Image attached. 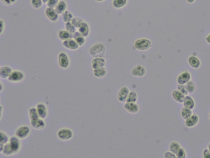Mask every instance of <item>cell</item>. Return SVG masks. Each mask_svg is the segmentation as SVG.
Segmentation results:
<instances>
[{
    "instance_id": "6da1fadb",
    "label": "cell",
    "mask_w": 210,
    "mask_h": 158,
    "mask_svg": "<svg viewBox=\"0 0 210 158\" xmlns=\"http://www.w3.org/2000/svg\"><path fill=\"white\" fill-rule=\"evenodd\" d=\"M105 47L103 44L98 43L92 46L90 49V53L95 58H101L105 54Z\"/></svg>"
},
{
    "instance_id": "7a4b0ae2",
    "label": "cell",
    "mask_w": 210,
    "mask_h": 158,
    "mask_svg": "<svg viewBox=\"0 0 210 158\" xmlns=\"http://www.w3.org/2000/svg\"><path fill=\"white\" fill-rule=\"evenodd\" d=\"M58 138L62 140H70L73 136V133L68 128H62L59 129L57 133Z\"/></svg>"
},
{
    "instance_id": "3957f363",
    "label": "cell",
    "mask_w": 210,
    "mask_h": 158,
    "mask_svg": "<svg viewBox=\"0 0 210 158\" xmlns=\"http://www.w3.org/2000/svg\"><path fill=\"white\" fill-rule=\"evenodd\" d=\"M151 45V41L147 39H140L137 40L135 43L136 48L141 51L146 50L150 48Z\"/></svg>"
},
{
    "instance_id": "277c9868",
    "label": "cell",
    "mask_w": 210,
    "mask_h": 158,
    "mask_svg": "<svg viewBox=\"0 0 210 158\" xmlns=\"http://www.w3.org/2000/svg\"><path fill=\"white\" fill-rule=\"evenodd\" d=\"M124 107L126 111L130 114H136L139 110V106L136 103L126 102Z\"/></svg>"
},
{
    "instance_id": "5b68a950",
    "label": "cell",
    "mask_w": 210,
    "mask_h": 158,
    "mask_svg": "<svg viewBox=\"0 0 210 158\" xmlns=\"http://www.w3.org/2000/svg\"><path fill=\"white\" fill-rule=\"evenodd\" d=\"M30 129L26 126H21L18 128L15 132V135L19 139H24L29 135Z\"/></svg>"
},
{
    "instance_id": "8992f818",
    "label": "cell",
    "mask_w": 210,
    "mask_h": 158,
    "mask_svg": "<svg viewBox=\"0 0 210 158\" xmlns=\"http://www.w3.org/2000/svg\"><path fill=\"white\" fill-rule=\"evenodd\" d=\"M129 89L127 87H123L119 90L117 94V99L121 103H126L129 94Z\"/></svg>"
},
{
    "instance_id": "52a82bcc",
    "label": "cell",
    "mask_w": 210,
    "mask_h": 158,
    "mask_svg": "<svg viewBox=\"0 0 210 158\" xmlns=\"http://www.w3.org/2000/svg\"><path fill=\"white\" fill-rule=\"evenodd\" d=\"M19 139L16 136H13L10 138L8 142L14 153L17 152L20 149V142Z\"/></svg>"
},
{
    "instance_id": "ba28073f",
    "label": "cell",
    "mask_w": 210,
    "mask_h": 158,
    "mask_svg": "<svg viewBox=\"0 0 210 158\" xmlns=\"http://www.w3.org/2000/svg\"><path fill=\"white\" fill-rule=\"evenodd\" d=\"M24 77V74L21 72L15 70L12 72L8 78V80L10 82H18L21 81Z\"/></svg>"
},
{
    "instance_id": "9c48e42d",
    "label": "cell",
    "mask_w": 210,
    "mask_h": 158,
    "mask_svg": "<svg viewBox=\"0 0 210 158\" xmlns=\"http://www.w3.org/2000/svg\"><path fill=\"white\" fill-rule=\"evenodd\" d=\"M31 124L35 129L41 130L45 126L44 121L40 118L31 120Z\"/></svg>"
},
{
    "instance_id": "30bf717a",
    "label": "cell",
    "mask_w": 210,
    "mask_h": 158,
    "mask_svg": "<svg viewBox=\"0 0 210 158\" xmlns=\"http://www.w3.org/2000/svg\"><path fill=\"white\" fill-rule=\"evenodd\" d=\"M59 66L63 69H67L69 65V60L67 55L64 53L59 54L58 57Z\"/></svg>"
},
{
    "instance_id": "8fae6325",
    "label": "cell",
    "mask_w": 210,
    "mask_h": 158,
    "mask_svg": "<svg viewBox=\"0 0 210 158\" xmlns=\"http://www.w3.org/2000/svg\"><path fill=\"white\" fill-rule=\"evenodd\" d=\"M191 78L190 73L188 72L183 73L178 78L177 82L179 85H185L189 82Z\"/></svg>"
},
{
    "instance_id": "7c38bea8",
    "label": "cell",
    "mask_w": 210,
    "mask_h": 158,
    "mask_svg": "<svg viewBox=\"0 0 210 158\" xmlns=\"http://www.w3.org/2000/svg\"><path fill=\"white\" fill-rule=\"evenodd\" d=\"M146 70L145 68L141 65H137L132 70L133 76L137 77H142L145 75Z\"/></svg>"
},
{
    "instance_id": "4fadbf2b",
    "label": "cell",
    "mask_w": 210,
    "mask_h": 158,
    "mask_svg": "<svg viewBox=\"0 0 210 158\" xmlns=\"http://www.w3.org/2000/svg\"><path fill=\"white\" fill-rule=\"evenodd\" d=\"M105 60L102 58H95L92 61V67L94 69L105 67Z\"/></svg>"
},
{
    "instance_id": "5bb4252c",
    "label": "cell",
    "mask_w": 210,
    "mask_h": 158,
    "mask_svg": "<svg viewBox=\"0 0 210 158\" xmlns=\"http://www.w3.org/2000/svg\"><path fill=\"white\" fill-rule=\"evenodd\" d=\"M45 13L47 18L52 21H55L58 19V13L53 8L48 7L46 10Z\"/></svg>"
},
{
    "instance_id": "9a60e30c",
    "label": "cell",
    "mask_w": 210,
    "mask_h": 158,
    "mask_svg": "<svg viewBox=\"0 0 210 158\" xmlns=\"http://www.w3.org/2000/svg\"><path fill=\"white\" fill-rule=\"evenodd\" d=\"M64 47L71 49H76L78 48L79 45L74 40L72 39L65 40L63 42Z\"/></svg>"
},
{
    "instance_id": "2e32d148",
    "label": "cell",
    "mask_w": 210,
    "mask_h": 158,
    "mask_svg": "<svg viewBox=\"0 0 210 158\" xmlns=\"http://www.w3.org/2000/svg\"><path fill=\"white\" fill-rule=\"evenodd\" d=\"M37 113L40 118L41 119H44L47 115V108L42 103H39L36 106Z\"/></svg>"
},
{
    "instance_id": "e0dca14e",
    "label": "cell",
    "mask_w": 210,
    "mask_h": 158,
    "mask_svg": "<svg viewBox=\"0 0 210 158\" xmlns=\"http://www.w3.org/2000/svg\"><path fill=\"white\" fill-rule=\"evenodd\" d=\"M198 121V117L197 115L193 114L189 118L187 119L185 121V124L188 127H192L197 124Z\"/></svg>"
},
{
    "instance_id": "ac0fdd59",
    "label": "cell",
    "mask_w": 210,
    "mask_h": 158,
    "mask_svg": "<svg viewBox=\"0 0 210 158\" xmlns=\"http://www.w3.org/2000/svg\"><path fill=\"white\" fill-rule=\"evenodd\" d=\"M12 72L11 68L9 66L2 67L0 69V77L2 78H7L9 77Z\"/></svg>"
},
{
    "instance_id": "d6986e66",
    "label": "cell",
    "mask_w": 210,
    "mask_h": 158,
    "mask_svg": "<svg viewBox=\"0 0 210 158\" xmlns=\"http://www.w3.org/2000/svg\"><path fill=\"white\" fill-rule=\"evenodd\" d=\"M185 95L178 90H175L172 92V97L174 100L179 103H182L185 98Z\"/></svg>"
},
{
    "instance_id": "ffe728a7",
    "label": "cell",
    "mask_w": 210,
    "mask_h": 158,
    "mask_svg": "<svg viewBox=\"0 0 210 158\" xmlns=\"http://www.w3.org/2000/svg\"><path fill=\"white\" fill-rule=\"evenodd\" d=\"M184 107L192 110L195 107V102L193 98L189 96H187L184 98Z\"/></svg>"
},
{
    "instance_id": "44dd1931",
    "label": "cell",
    "mask_w": 210,
    "mask_h": 158,
    "mask_svg": "<svg viewBox=\"0 0 210 158\" xmlns=\"http://www.w3.org/2000/svg\"><path fill=\"white\" fill-rule=\"evenodd\" d=\"M107 70L105 67L94 69L93 73L96 77L101 78L105 77L107 75Z\"/></svg>"
},
{
    "instance_id": "7402d4cb",
    "label": "cell",
    "mask_w": 210,
    "mask_h": 158,
    "mask_svg": "<svg viewBox=\"0 0 210 158\" xmlns=\"http://www.w3.org/2000/svg\"><path fill=\"white\" fill-rule=\"evenodd\" d=\"M58 36L60 39L67 40L73 38V34L67 31H62L59 32Z\"/></svg>"
},
{
    "instance_id": "603a6c76",
    "label": "cell",
    "mask_w": 210,
    "mask_h": 158,
    "mask_svg": "<svg viewBox=\"0 0 210 158\" xmlns=\"http://www.w3.org/2000/svg\"><path fill=\"white\" fill-rule=\"evenodd\" d=\"M79 32L84 36L86 37L88 36L89 32V28L87 23L83 22L78 28Z\"/></svg>"
},
{
    "instance_id": "cb8c5ba5",
    "label": "cell",
    "mask_w": 210,
    "mask_h": 158,
    "mask_svg": "<svg viewBox=\"0 0 210 158\" xmlns=\"http://www.w3.org/2000/svg\"><path fill=\"white\" fill-rule=\"evenodd\" d=\"M73 38L80 46L84 43V37L79 32H75L73 34Z\"/></svg>"
},
{
    "instance_id": "d4e9b609",
    "label": "cell",
    "mask_w": 210,
    "mask_h": 158,
    "mask_svg": "<svg viewBox=\"0 0 210 158\" xmlns=\"http://www.w3.org/2000/svg\"><path fill=\"white\" fill-rule=\"evenodd\" d=\"M189 62L190 66L195 69H197L200 66V61L196 57L193 56L190 57L189 59Z\"/></svg>"
},
{
    "instance_id": "484cf974",
    "label": "cell",
    "mask_w": 210,
    "mask_h": 158,
    "mask_svg": "<svg viewBox=\"0 0 210 158\" xmlns=\"http://www.w3.org/2000/svg\"><path fill=\"white\" fill-rule=\"evenodd\" d=\"M67 5L66 3L63 1L59 2L57 5L55 6V9L56 11L58 14H62L65 11L66 9Z\"/></svg>"
},
{
    "instance_id": "4316f807",
    "label": "cell",
    "mask_w": 210,
    "mask_h": 158,
    "mask_svg": "<svg viewBox=\"0 0 210 158\" xmlns=\"http://www.w3.org/2000/svg\"><path fill=\"white\" fill-rule=\"evenodd\" d=\"M138 99V93L135 91H132L130 92L127 97L126 102H133L136 103Z\"/></svg>"
},
{
    "instance_id": "83f0119b",
    "label": "cell",
    "mask_w": 210,
    "mask_h": 158,
    "mask_svg": "<svg viewBox=\"0 0 210 158\" xmlns=\"http://www.w3.org/2000/svg\"><path fill=\"white\" fill-rule=\"evenodd\" d=\"M2 152L5 155L7 156L12 155L14 154L13 149L11 148L9 143L4 144Z\"/></svg>"
},
{
    "instance_id": "f1b7e54d",
    "label": "cell",
    "mask_w": 210,
    "mask_h": 158,
    "mask_svg": "<svg viewBox=\"0 0 210 158\" xmlns=\"http://www.w3.org/2000/svg\"><path fill=\"white\" fill-rule=\"evenodd\" d=\"M181 148V147L180 145L178 143L176 142H172L169 145L170 151L172 152L175 155Z\"/></svg>"
},
{
    "instance_id": "f546056e",
    "label": "cell",
    "mask_w": 210,
    "mask_h": 158,
    "mask_svg": "<svg viewBox=\"0 0 210 158\" xmlns=\"http://www.w3.org/2000/svg\"><path fill=\"white\" fill-rule=\"evenodd\" d=\"M181 114L183 118L186 120L192 115V111L190 109L184 107L182 109Z\"/></svg>"
},
{
    "instance_id": "4dcf8cb0",
    "label": "cell",
    "mask_w": 210,
    "mask_h": 158,
    "mask_svg": "<svg viewBox=\"0 0 210 158\" xmlns=\"http://www.w3.org/2000/svg\"><path fill=\"white\" fill-rule=\"evenodd\" d=\"M73 18V16L70 11H65L62 14V19L65 22H70Z\"/></svg>"
},
{
    "instance_id": "1f68e13d",
    "label": "cell",
    "mask_w": 210,
    "mask_h": 158,
    "mask_svg": "<svg viewBox=\"0 0 210 158\" xmlns=\"http://www.w3.org/2000/svg\"><path fill=\"white\" fill-rule=\"evenodd\" d=\"M29 117L31 120L40 118L36 108L34 107L30 108L29 109Z\"/></svg>"
},
{
    "instance_id": "d6a6232c",
    "label": "cell",
    "mask_w": 210,
    "mask_h": 158,
    "mask_svg": "<svg viewBox=\"0 0 210 158\" xmlns=\"http://www.w3.org/2000/svg\"><path fill=\"white\" fill-rule=\"evenodd\" d=\"M0 144H5L8 143L9 138L8 135L3 131H1L0 133Z\"/></svg>"
},
{
    "instance_id": "836d02e7",
    "label": "cell",
    "mask_w": 210,
    "mask_h": 158,
    "mask_svg": "<svg viewBox=\"0 0 210 158\" xmlns=\"http://www.w3.org/2000/svg\"><path fill=\"white\" fill-rule=\"evenodd\" d=\"M71 22L76 28H79L82 23L84 22L82 19L77 17L73 18Z\"/></svg>"
},
{
    "instance_id": "e575fe53",
    "label": "cell",
    "mask_w": 210,
    "mask_h": 158,
    "mask_svg": "<svg viewBox=\"0 0 210 158\" xmlns=\"http://www.w3.org/2000/svg\"><path fill=\"white\" fill-rule=\"evenodd\" d=\"M126 3L127 0H114L113 4L115 8H119L124 6Z\"/></svg>"
},
{
    "instance_id": "d590c367",
    "label": "cell",
    "mask_w": 210,
    "mask_h": 158,
    "mask_svg": "<svg viewBox=\"0 0 210 158\" xmlns=\"http://www.w3.org/2000/svg\"><path fill=\"white\" fill-rule=\"evenodd\" d=\"M65 29L67 31H69L71 33L74 34L76 32V28L71 23V22H67L65 24Z\"/></svg>"
},
{
    "instance_id": "8d00e7d4",
    "label": "cell",
    "mask_w": 210,
    "mask_h": 158,
    "mask_svg": "<svg viewBox=\"0 0 210 158\" xmlns=\"http://www.w3.org/2000/svg\"><path fill=\"white\" fill-rule=\"evenodd\" d=\"M185 87L188 92L189 93H192L195 91V86L192 81H190L188 83H187L185 85Z\"/></svg>"
},
{
    "instance_id": "74e56055",
    "label": "cell",
    "mask_w": 210,
    "mask_h": 158,
    "mask_svg": "<svg viewBox=\"0 0 210 158\" xmlns=\"http://www.w3.org/2000/svg\"><path fill=\"white\" fill-rule=\"evenodd\" d=\"M31 3L34 8H38L42 6V0H31Z\"/></svg>"
},
{
    "instance_id": "f35d334b",
    "label": "cell",
    "mask_w": 210,
    "mask_h": 158,
    "mask_svg": "<svg viewBox=\"0 0 210 158\" xmlns=\"http://www.w3.org/2000/svg\"><path fill=\"white\" fill-rule=\"evenodd\" d=\"M177 88H178V91L181 92L185 95H187L188 93H189L187 90L186 89V87H185V85H178Z\"/></svg>"
},
{
    "instance_id": "ab89813d",
    "label": "cell",
    "mask_w": 210,
    "mask_h": 158,
    "mask_svg": "<svg viewBox=\"0 0 210 158\" xmlns=\"http://www.w3.org/2000/svg\"><path fill=\"white\" fill-rule=\"evenodd\" d=\"M176 156L177 158H185V153L184 149L181 148L179 149L178 152L176 154Z\"/></svg>"
},
{
    "instance_id": "60d3db41",
    "label": "cell",
    "mask_w": 210,
    "mask_h": 158,
    "mask_svg": "<svg viewBox=\"0 0 210 158\" xmlns=\"http://www.w3.org/2000/svg\"><path fill=\"white\" fill-rule=\"evenodd\" d=\"M58 0H48L47 6L50 8H54L58 3Z\"/></svg>"
},
{
    "instance_id": "b9f144b4",
    "label": "cell",
    "mask_w": 210,
    "mask_h": 158,
    "mask_svg": "<svg viewBox=\"0 0 210 158\" xmlns=\"http://www.w3.org/2000/svg\"><path fill=\"white\" fill-rule=\"evenodd\" d=\"M164 157L165 158H177V156L175 154L170 151L166 152L165 153Z\"/></svg>"
},
{
    "instance_id": "7bdbcfd3",
    "label": "cell",
    "mask_w": 210,
    "mask_h": 158,
    "mask_svg": "<svg viewBox=\"0 0 210 158\" xmlns=\"http://www.w3.org/2000/svg\"><path fill=\"white\" fill-rule=\"evenodd\" d=\"M203 156L204 158H210V152L209 149H206L204 150Z\"/></svg>"
},
{
    "instance_id": "ee69618b",
    "label": "cell",
    "mask_w": 210,
    "mask_h": 158,
    "mask_svg": "<svg viewBox=\"0 0 210 158\" xmlns=\"http://www.w3.org/2000/svg\"><path fill=\"white\" fill-rule=\"evenodd\" d=\"M1 1L4 4L7 5H10L11 4V2L10 0H1Z\"/></svg>"
},
{
    "instance_id": "f6af8a7d",
    "label": "cell",
    "mask_w": 210,
    "mask_h": 158,
    "mask_svg": "<svg viewBox=\"0 0 210 158\" xmlns=\"http://www.w3.org/2000/svg\"><path fill=\"white\" fill-rule=\"evenodd\" d=\"M1 33H2V30H3V21L1 20Z\"/></svg>"
},
{
    "instance_id": "bcb514c9",
    "label": "cell",
    "mask_w": 210,
    "mask_h": 158,
    "mask_svg": "<svg viewBox=\"0 0 210 158\" xmlns=\"http://www.w3.org/2000/svg\"><path fill=\"white\" fill-rule=\"evenodd\" d=\"M206 41H207V42H208V43L210 44V34L206 38Z\"/></svg>"
},
{
    "instance_id": "7dc6e473",
    "label": "cell",
    "mask_w": 210,
    "mask_h": 158,
    "mask_svg": "<svg viewBox=\"0 0 210 158\" xmlns=\"http://www.w3.org/2000/svg\"><path fill=\"white\" fill-rule=\"evenodd\" d=\"M195 1V0H187V1L189 3H193Z\"/></svg>"
},
{
    "instance_id": "c3c4849f",
    "label": "cell",
    "mask_w": 210,
    "mask_h": 158,
    "mask_svg": "<svg viewBox=\"0 0 210 158\" xmlns=\"http://www.w3.org/2000/svg\"><path fill=\"white\" fill-rule=\"evenodd\" d=\"M48 0H42V2H43V3H47V2H48Z\"/></svg>"
},
{
    "instance_id": "681fc988",
    "label": "cell",
    "mask_w": 210,
    "mask_h": 158,
    "mask_svg": "<svg viewBox=\"0 0 210 158\" xmlns=\"http://www.w3.org/2000/svg\"><path fill=\"white\" fill-rule=\"evenodd\" d=\"M10 1L12 3H14L16 1V0H10Z\"/></svg>"
},
{
    "instance_id": "f907efd6",
    "label": "cell",
    "mask_w": 210,
    "mask_h": 158,
    "mask_svg": "<svg viewBox=\"0 0 210 158\" xmlns=\"http://www.w3.org/2000/svg\"><path fill=\"white\" fill-rule=\"evenodd\" d=\"M98 2H102V1H104V0H97Z\"/></svg>"
},
{
    "instance_id": "816d5d0a",
    "label": "cell",
    "mask_w": 210,
    "mask_h": 158,
    "mask_svg": "<svg viewBox=\"0 0 210 158\" xmlns=\"http://www.w3.org/2000/svg\"><path fill=\"white\" fill-rule=\"evenodd\" d=\"M208 149H209V150L210 152V144H209V145H208Z\"/></svg>"
},
{
    "instance_id": "f5cc1de1",
    "label": "cell",
    "mask_w": 210,
    "mask_h": 158,
    "mask_svg": "<svg viewBox=\"0 0 210 158\" xmlns=\"http://www.w3.org/2000/svg\"><path fill=\"white\" fill-rule=\"evenodd\" d=\"M209 118H210V115H209Z\"/></svg>"
}]
</instances>
